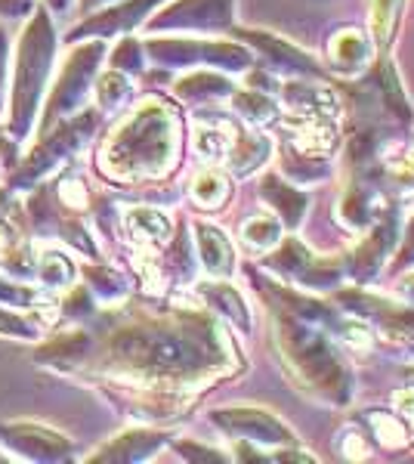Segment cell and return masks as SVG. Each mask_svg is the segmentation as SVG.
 <instances>
[{"mask_svg": "<svg viewBox=\"0 0 414 464\" xmlns=\"http://www.w3.org/2000/svg\"><path fill=\"white\" fill-rule=\"evenodd\" d=\"M177 121L161 102H146L105 140L102 170L111 177H158L170 168Z\"/></svg>", "mask_w": 414, "mask_h": 464, "instance_id": "obj_1", "label": "cell"}, {"mask_svg": "<svg viewBox=\"0 0 414 464\" xmlns=\"http://www.w3.org/2000/svg\"><path fill=\"white\" fill-rule=\"evenodd\" d=\"M278 334H282V347L294 375L303 378L313 391L334 400L337 406H343V400L350 396V372L341 362V356L334 353V347L313 325H303V322L284 319L278 325Z\"/></svg>", "mask_w": 414, "mask_h": 464, "instance_id": "obj_2", "label": "cell"}, {"mask_svg": "<svg viewBox=\"0 0 414 464\" xmlns=\"http://www.w3.org/2000/svg\"><path fill=\"white\" fill-rule=\"evenodd\" d=\"M53 63V28L47 16H37L34 25L28 28L22 37L19 50V72H16V93H13V130L25 133V127L32 124L37 96L43 90Z\"/></svg>", "mask_w": 414, "mask_h": 464, "instance_id": "obj_3", "label": "cell"}, {"mask_svg": "<svg viewBox=\"0 0 414 464\" xmlns=\"http://www.w3.org/2000/svg\"><path fill=\"white\" fill-rule=\"evenodd\" d=\"M214 421L220 424L226 433L257 440V443H284V440H291V433L284 430L282 421H275L273 415H266V411H257V409L217 411Z\"/></svg>", "mask_w": 414, "mask_h": 464, "instance_id": "obj_4", "label": "cell"}, {"mask_svg": "<svg viewBox=\"0 0 414 464\" xmlns=\"http://www.w3.org/2000/svg\"><path fill=\"white\" fill-rule=\"evenodd\" d=\"M152 53L155 59H164V63H192V59H210V63H220V65H232V69H242L247 65V53L238 47H223V44H173V41H161L152 44Z\"/></svg>", "mask_w": 414, "mask_h": 464, "instance_id": "obj_5", "label": "cell"}, {"mask_svg": "<svg viewBox=\"0 0 414 464\" xmlns=\"http://www.w3.org/2000/svg\"><path fill=\"white\" fill-rule=\"evenodd\" d=\"M232 13V0H183L173 10L155 19V25H186V28H207L223 25Z\"/></svg>", "mask_w": 414, "mask_h": 464, "instance_id": "obj_6", "label": "cell"}, {"mask_svg": "<svg viewBox=\"0 0 414 464\" xmlns=\"http://www.w3.org/2000/svg\"><path fill=\"white\" fill-rule=\"evenodd\" d=\"M328 56H331V69L341 74H356L368 65L371 56V41L359 32V28H343L334 41L328 44Z\"/></svg>", "mask_w": 414, "mask_h": 464, "instance_id": "obj_7", "label": "cell"}, {"mask_svg": "<svg viewBox=\"0 0 414 464\" xmlns=\"http://www.w3.org/2000/svg\"><path fill=\"white\" fill-rule=\"evenodd\" d=\"M100 56H102V47H100V44H93V47H84L78 56H72L69 69H65V74H63V84L56 87V100H53V111L72 109L74 102L81 100V93H84V84H87V81H81V78L93 72V65L100 63Z\"/></svg>", "mask_w": 414, "mask_h": 464, "instance_id": "obj_8", "label": "cell"}, {"mask_svg": "<svg viewBox=\"0 0 414 464\" xmlns=\"http://www.w3.org/2000/svg\"><path fill=\"white\" fill-rule=\"evenodd\" d=\"M195 242H198L201 264H205L207 273L214 276V279H229L232 266H236V257H232L229 238H226L217 227L198 223V227H195Z\"/></svg>", "mask_w": 414, "mask_h": 464, "instance_id": "obj_9", "label": "cell"}, {"mask_svg": "<svg viewBox=\"0 0 414 464\" xmlns=\"http://www.w3.org/2000/svg\"><path fill=\"white\" fill-rule=\"evenodd\" d=\"M288 96V106L297 109V111H306L310 118H325V115H334L337 111V100L331 96V90L319 87V84H291L284 90Z\"/></svg>", "mask_w": 414, "mask_h": 464, "instance_id": "obj_10", "label": "cell"}, {"mask_svg": "<svg viewBox=\"0 0 414 464\" xmlns=\"http://www.w3.org/2000/svg\"><path fill=\"white\" fill-rule=\"evenodd\" d=\"M263 198L269 201V205L275 208L278 214L284 217V223L294 229L300 223V217H303V211H306V198L300 196L297 189H291L288 183H282L278 177H266L263 179Z\"/></svg>", "mask_w": 414, "mask_h": 464, "instance_id": "obj_11", "label": "cell"}, {"mask_svg": "<svg viewBox=\"0 0 414 464\" xmlns=\"http://www.w3.org/2000/svg\"><path fill=\"white\" fill-rule=\"evenodd\" d=\"M127 229L140 242H164L170 236V220L155 208H133L127 211Z\"/></svg>", "mask_w": 414, "mask_h": 464, "instance_id": "obj_12", "label": "cell"}, {"mask_svg": "<svg viewBox=\"0 0 414 464\" xmlns=\"http://www.w3.org/2000/svg\"><path fill=\"white\" fill-rule=\"evenodd\" d=\"M266 155H269V140L260 137V133H245L229 149V168L236 174H251L257 164L266 161Z\"/></svg>", "mask_w": 414, "mask_h": 464, "instance_id": "obj_13", "label": "cell"}, {"mask_svg": "<svg viewBox=\"0 0 414 464\" xmlns=\"http://www.w3.org/2000/svg\"><path fill=\"white\" fill-rule=\"evenodd\" d=\"M254 44L266 53L273 63L278 65H284V69H297V72H310V74H319V65L313 63L306 53H300L297 47H291V44H284V41H275V37H269V34H257V37H251Z\"/></svg>", "mask_w": 414, "mask_h": 464, "instance_id": "obj_14", "label": "cell"}, {"mask_svg": "<svg viewBox=\"0 0 414 464\" xmlns=\"http://www.w3.org/2000/svg\"><path fill=\"white\" fill-rule=\"evenodd\" d=\"M6 437H10L16 446L28 449L32 455H37V459H50L53 449L65 452V440H59L56 433H50V430L34 428V424H25V428H16V430H6Z\"/></svg>", "mask_w": 414, "mask_h": 464, "instance_id": "obj_15", "label": "cell"}, {"mask_svg": "<svg viewBox=\"0 0 414 464\" xmlns=\"http://www.w3.org/2000/svg\"><path fill=\"white\" fill-rule=\"evenodd\" d=\"M149 0H133V4H124V6H115V10L109 13V16H100L96 22H90V25L81 28V34H87L90 28H96V34H115V32H124V28H130L133 22H137L142 13H146Z\"/></svg>", "mask_w": 414, "mask_h": 464, "instance_id": "obj_16", "label": "cell"}, {"mask_svg": "<svg viewBox=\"0 0 414 464\" xmlns=\"http://www.w3.org/2000/svg\"><path fill=\"white\" fill-rule=\"evenodd\" d=\"M164 443L161 433H146V430H137V433H127L121 437L118 443H111L105 449V455L100 459H142V455H149L152 449H158Z\"/></svg>", "mask_w": 414, "mask_h": 464, "instance_id": "obj_17", "label": "cell"}, {"mask_svg": "<svg viewBox=\"0 0 414 464\" xmlns=\"http://www.w3.org/2000/svg\"><path fill=\"white\" fill-rule=\"evenodd\" d=\"M232 143H236V140H232L229 124L198 127V130H195V149H198V155L207 161H217V159H223V155H229Z\"/></svg>", "mask_w": 414, "mask_h": 464, "instance_id": "obj_18", "label": "cell"}, {"mask_svg": "<svg viewBox=\"0 0 414 464\" xmlns=\"http://www.w3.org/2000/svg\"><path fill=\"white\" fill-rule=\"evenodd\" d=\"M242 238L247 242V248L269 251V248H275L278 238H282V227H278L275 220H269V217H251L242 229Z\"/></svg>", "mask_w": 414, "mask_h": 464, "instance_id": "obj_19", "label": "cell"}, {"mask_svg": "<svg viewBox=\"0 0 414 464\" xmlns=\"http://www.w3.org/2000/svg\"><path fill=\"white\" fill-rule=\"evenodd\" d=\"M205 291V297H210L220 310L229 316L236 325H242V328H247L251 325V316H247V306H245V301L238 297V291H232L229 285H205L201 288Z\"/></svg>", "mask_w": 414, "mask_h": 464, "instance_id": "obj_20", "label": "cell"}, {"mask_svg": "<svg viewBox=\"0 0 414 464\" xmlns=\"http://www.w3.org/2000/svg\"><path fill=\"white\" fill-rule=\"evenodd\" d=\"M37 276L43 279V285L50 288H65L74 279V266L69 264V257L59 251L41 254V264H37Z\"/></svg>", "mask_w": 414, "mask_h": 464, "instance_id": "obj_21", "label": "cell"}, {"mask_svg": "<svg viewBox=\"0 0 414 464\" xmlns=\"http://www.w3.org/2000/svg\"><path fill=\"white\" fill-rule=\"evenodd\" d=\"M402 4L405 0H371V25H374V37L380 44H390V37H393Z\"/></svg>", "mask_w": 414, "mask_h": 464, "instance_id": "obj_22", "label": "cell"}, {"mask_svg": "<svg viewBox=\"0 0 414 464\" xmlns=\"http://www.w3.org/2000/svg\"><path fill=\"white\" fill-rule=\"evenodd\" d=\"M226 196H229V183L220 174H201L195 177L192 183V198L198 201L201 208H220Z\"/></svg>", "mask_w": 414, "mask_h": 464, "instance_id": "obj_23", "label": "cell"}, {"mask_svg": "<svg viewBox=\"0 0 414 464\" xmlns=\"http://www.w3.org/2000/svg\"><path fill=\"white\" fill-rule=\"evenodd\" d=\"M127 93H130V81H127L124 74H118V72L102 74V78L96 81V96H100V102L105 109L118 106Z\"/></svg>", "mask_w": 414, "mask_h": 464, "instance_id": "obj_24", "label": "cell"}, {"mask_svg": "<svg viewBox=\"0 0 414 464\" xmlns=\"http://www.w3.org/2000/svg\"><path fill=\"white\" fill-rule=\"evenodd\" d=\"M179 90V96H223V93H229L232 84L229 81H223V78H189V81H183V84L177 87Z\"/></svg>", "mask_w": 414, "mask_h": 464, "instance_id": "obj_25", "label": "cell"}, {"mask_svg": "<svg viewBox=\"0 0 414 464\" xmlns=\"http://www.w3.org/2000/svg\"><path fill=\"white\" fill-rule=\"evenodd\" d=\"M238 109H242L247 118H257V121H266V118L273 115V106H269L263 96H254V93L238 96Z\"/></svg>", "mask_w": 414, "mask_h": 464, "instance_id": "obj_26", "label": "cell"}, {"mask_svg": "<svg viewBox=\"0 0 414 464\" xmlns=\"http://www.w3.org/2000/svg\"><path fill=\"white\" fill-rule=\"evenodd\" d=\"M59 196H63L65 205L72 208H84L87 205V189L81 179H63V186H59Z\"/></svg>", "mask_w": 414, "mask_h": 464, "instance_id": "obj_27", "label": "cell"}, {"mask_svg": "<svg viewBox=\"0 0 414 464\" xmlns=\"http://www.w3.org/2000/svg\"><path fill=\"white\" fill-rule=\"evenodd\" d=\"M118 65H133V69H140V59H137V44H121L118 47V59H115Z\"/></svg>", "mask_w": 414, "mask_h": 464, "instance_id": "obj_28", "label": "cell"}, {"mask_svg": "<svg viewBox=\"0 0 414 464\" xmlns=\"http://www.w3.org/2000/svg\"><path fill=\"white\" fill-rule=\"evenodd\" d=\"M414 264V220L409 227V236H405V248H402V266H411Z\"/></svg>", "mask_w": 414, "mask_h": 464, "instance_id": "obj_29", "label": "cell"}, {"mask_svg": "<svg viewBox=\"0 0 414 464\" xmlns=\"http://www.w3.org/2000/svg\"><path fill=\"white\" fill-rule=\"evenodd\" d=\"M6 248H10V229L0 227V254H6Z\"/></svg>", "mask_w": 414, "mask_h": 464, "instance_id": "obj_30", "label": "cell"}]
</instances>
